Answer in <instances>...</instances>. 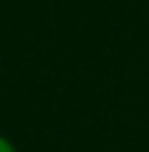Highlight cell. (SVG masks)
<instances>
[{
  "mask_svg": "<svg viewBox=\"0 0 149 152\" xmlns=\"http://www.w3.org/2000/svg\"><path fill=\"white\" fill-rule=\"evenodd\" d=\"M0 152H14V147H11L9 141H3V138H0Z\"/></svg>",
  "mask_w": 149,
  "mask_h": 152,
  "instance_id": "1",
  "label": "cell"
}]
</instances>
